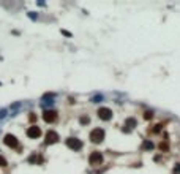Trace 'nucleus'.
<instances>
[{
  "instance_id": "obj_8",
  "label": "nucleus",
  "mask_w": 180,
  "mask_h": 174,
  "mask_svg": "<svg viewBox=\"0 0 180 174\" xmlns=\"http://www.w3.org/2000/svg\"><path fill=\"white\" fill-rule=\"evenodd\" d=\"M5 144L10 146V147H16V146H17V139L13 135H7L5 136Z\"/></svg>"
},
{
  "instance_id": "obj_14",
  "label": "nucleus",
  "mask_w": 180,
  "mask_h": 174,
  "mask_svg": "<svg viewBox=\"0 0 180 174\" xmlns=\"http://www.w3.org/2000/svg\"><path fill=\"white\" fill-rule=\"evenodd\" d=\"M160 149H161V150H166V149H168V144H166V143L160 144Z\"/></svg>"
},
{
  "instance_id": "obj_9",
  "label": "nucleus",
  "mask_w": 180,
  "mask_h": 174,
  "mask_svg": "<svg viewBox=\"0 0 180 174\" xmlns=\"http://www.w3.org/2000/svg\"><path fill=\"white\" fill-rule=\"evenodd\" d=\"M127 125L131 127V128H134L136 127V119H127Z\"/></svg>"
},
{
  "instance_id": "obj_15",
  "label": "nucleus",
  "mask_w": 180,
  "mask_h": 174,
  "mask_svg": "<svg viewBox=\"0 0 180 174\" xmlns=\"http://www.w3.org/2000/svg\"><path fill=\"white\" fill-rule=\"evenodd\" d=\"M144 117H145V119H152V112H150V111H147Z\"/></svg>"
},
{
  "instance_id": "obj_10",
  "label": "nucleus",
  "mask_w": 180,
  "mask_h": 174,
  "mask_svg": "<svg viewBox=\"0 0 180 174\" xmlns=\"http://www.w3.org/2000/svg\"><path fill=\"white\" fill-rule=\"evenodd\" d=\"M144 147H145V149H153V144H152L150 141H145V143H144Z\"/></svg>"
},
{
  "instance_id": "obj_13",
  "label": "nucleus",
  "mask_w": 180,
  "mask_h": 174,
  "mask_svg": "<svg viewBox=\"0 0 180 174\" xmlns=\"http://www.w3.org/2000/svg\"><path fill=\"white\" fill-rule=\"evenodd\" d=\"M160 130H161V125H160V123H158V125H155V128H153V131H155V133H158Z\"/></svg>"
},
{
  "instance_id": "obj_2",
  "label": "nucleus",
  "mask_w": 180,
  "mask_h": 174,
  "mask_svg": "<svg viewBox=\"0 0 180 174\" xmlns=\"http://www.w3.org/2000/svg\"><path fill=\"white\" fill-rule=\"evenodd\" d=\"M89 162H90V165H93V166H98V165L103 163V155L100 152H92L90 157H89Z\"/></svg>"
},
{
  "instance_id": "obj_12",
  "label": "nucleus",
  "mask_w": 180,
  "mask_h": 174,
  "mask_svg": "<svg viewBox=\"0 0 180 174\" xmlns=\"http://www.w3.org/2000/svg\"><path fill=\"white\" fill-rule=\"evenodd\" d=\"M0 166H7V160L3 157H0Z\"/></svg>"
},
{
  "instance_id": "obj_5",
  "label": "nucleus",
  "mask_w": 180,
  "mask_h": 174,
  "mask_svg": "<svg viewBox=\"0 0 180 174\" xmlns=\"http://www.w3.org/2000/svg\"><path fill=\"white\" fill-rule=\"evenodd\" d=\"M41 135V130H40V127H36V125H33V127H30L29 130H27V136L29 138H38V136Z\"/></svg>"
},
{
  "instance_id": "obj_11",
  "label": "nucleus",
  "mask_w": 180,
  "mask_h": 174,
  "mask_svg": "<svg viewBox=\"0 0 180 174\" xmlns=\"http://www.w3.org/2000/svg\"><path fill=\"white\" fill-rule=\"evenodd\" d=\"M101 100H103V97H101V95H98V97H93V98H92V102H93V103H100Z\"/></svg>"
},
{
  "instance_id": "obj_7",
  "label": "nucleus",
  "mask_w": 180,
  "mask_h": 174,
  "mask_svg": "<svg viewBox=\"0 0 180 174\" xmlns=\"http://www.w3.org/2000/svg\"><path fill=\"white\" fill-rule=\"evenodd\" d=\"M57 139H59V135L55 133V131H48V135H46V143L48 144H52V143H57Z\"/></svg>"
},
{
  "instance_id": "obj_3",
  "label": "nucleus",
  "mask_w": 180,
  "mask_h": 174,
  "mask_svg": "<svg viewBox=\"0 0 180 174\" xmlns=\"http://www.w3.org/2000/svg\"><path fill=\"white\" fill-rule=\"evenodd\" d=\"M98 117L101 120H111L112 119V111L109 108H100L98 109Z\"/></svg>"
},
{
  "instance_id": "obj_6",
  "label": "nucleus",
  "mask_w": 180,
  "mask_h": 174,
  "mask_svg": "<svg viewBox=\"0 0 180 174\" xmlns=\"http://www.w3.org/2000/svg\"><path fill=\"white\" fill-rule=\"evenodd\" d=\"M43 119L46 122H54V120H57V112L55 111H44V114H43Z\"/></svg>"
},
{
  "instance_id": "obj_4",
  "label": "nucleus",
  "mask_w": 180,
  "mask_h": 174,
  "mask_svg": "<svg viewBox=\"0 0 180 174\" xmlns=\"http://www.w3.org/2000/svg\"><path fill=\"white\" fill-rule=\"evenodd\" d=\"M67 146L70 149H73V150H79L82 147V143H81V139H77V138H68L67 139Z\"/></svg>"
},
{
  "instance_id": "obj_1",
  "label": "nucleus",
  "mask_w": 180,
  "mask_h": 174,
  "mask_svg": "<svg viewBox=\"0 0 180 174\" xmlns=\"http://www.w3.org/2000/svg\"><path fill=\"white\" fill-rule=\"evenodd\" d=\"M104 136H106V133H104V130L103 128H93V130L90 131V141L92 143H101V141L104 139Z\"/></svg>"
},
{
  "instance_id": "obj_16",
  "label": "nucleus",
  "mask_w": 180,
  "mask_h": 174,
  "mask_svg": "<svg viewBox=\"0 0 180 174\" xmlns=\"http://www.w3.org/2000/svg\"><path fill=\"white\" fill-rule=\"evenodd\" d=\"M81 122H82V123H87V122H89V117H82Z\"/></svg>"
}]
</instances>
